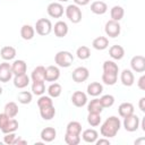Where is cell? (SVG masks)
<instances>
[{
  "instance_id": "6da1fadb",
  "label": "cell",
  "mask_w": 145,
  "mask_h": 145,
  "mask_svg": "<svg viewBox=\"0 0 145 145\" xmlns=\"http://www.w3.org/2000/svg\"><path fill=\"white\" fill-rule=\"evenodd\" d=\"M121 127V121L118 117L116 116H111L109 118L105 119V121L102 123L101 128H100V133L103 137L106 138H112L117 135V133L119 131Z\"/></svg>"
},
{
  "instance_id": "7a4b0ae2",
  "label": "cell",
  "mask_w": 145,
  "mask_h": 145,
  "mask_svg": "<svg viewBox=\"0 0 145 145\" xmlns=\"http://www.w3.org/2000/svg\"><path fill=\"white\" fill-rule=\"evenodd\" d=\"M54 62L58 67L68 68L74 62V56L69 51H59L54 56Z\"/></svg>"
},
{
  "instance_id": "3957f363",
  "label": "cell",
  "mask_w": 145,
  "mask_h": 145,
  "mask_svg": "<svg viewBox=\"0 0 145 145\" xmlns=\"http://www.w3.org/2000/svg\"><path fill=\"white\" fill-rule=\"evenodd\" d=\"M34 29L36 31V33L41 36H45L49 35L52 31V24L50 22V19L48 18H40L36 20L35 23V27Z\"/></svg>"
},
{
  "instance_id": "277c9868",
  "label": "cell",
  "mask_w": 145,
  "mask_h": 145,
  "mask_svg": "<svg viewBox=\"0 0 145 145\" xmlns=\"http://www.w3.org/2000/svg\"><path fill=\"white\" fill-rule=\"evenodd\" d=\"M66 16L67 18L74 23V24H77L82 20V10L80 8L77 6V5H69L67 8H66Z\"/></svg>"
},
{
  "instance_id": "5b68a950",
  "label": "cell",
  "mask_w": 145,
  "mask_h": 145,
  "mask_svg": "<svg viewBox=\"0 0 145 145\" xmlns=\"http://www.w3.org/2000/svg\"><path fill=\"white\" fill-rule=\"evenodd\" d=\"M139 123H140V120H139L138 116L135 114V113L123 118V127L129 133L136 131L138 129V127H139Z\"/></svg>"
},
{
  "instance_id": "8992f818",
  "label": "cell",
  "mask_w": 145,
  "mask_h": 145,
  "mask_svg": "<svg viewBox=\"0 0 145 145\" xmlns=\"http://www.w3.org/2000/svg\"><path fill=\"white\" fill-rule=\"evenodd\" d=\"M104 31H105V34L109 36V37H117L119 36L120 32H121V26L119 24V22H116V20H108L105 23V27H104Z\"/></svg>"
},
{
  "instance_id": "52a82bcc",
  "label": "cell",
  "mask_w": 145,
  "mask_h": 145,
  "mask_svg": "<svg viewBox=\"0 0 145 145\" xmlns=\"http://www.w3.org/2000/svg\"><path fill=\"white\" fill-rule=\"evenodd\" d=\"M88 76H89V71L86 67H77L71 74L72 80L75 83H83L88 78Z\"/></svg>"
},
{
  "instance_id": "ba28073f",
  "label": "cell",
  "mask_w": 145,
  "mask_h": 145,
  "mask_svg": "<svg viewBox=\"0 0 145 145\" xmlns=\"http://www.w3.org/2000/svg\"><path fill=\"white\" fill-rule=\"evenodd\" d=\"M48 15L52 18H60L63 15V6L60 2H51L46 8Z\"/></svg>"
},
{
  "instance_id": "9c48e42d",
  "label": "cell",
  "mask_w": 145,
  "mask_h": 145,
  "mask_svg": "<svg viewBox=\"0 0 145 145\" xmlns=\"http://www.w3.org/2000/svg\"><path fill=\"white\" fill-rule=\"evenodd\" d=\"M12 77V70L11 65L8 62L0 63V82L1 83H8Z\"/></svg>"
},
{
  "instance_id": "30bf717a",
  "label": "cell",
  "mask_w": 145,
  "mask_h": 145,
  "mask_svg": "<svg viewBox=\"0 0 145 145\" xmlns=\"http://www.w3.org/2000/svg\"><path fill=\"white\" fill-rule=\"evenodd\" d=\"M130 67L136 72L145 71V58L143 56H134L130 60Z\"/></svg>"
},
{
  "instance_id": "8fae6325",
  "label": "cell",
  "mask_w": 145,
  "mask_h": 145,
  "mask_svg": "<svg viewBox=\"0 0 145 145\" xmlns=\"http://www.w3.org/2000/svg\"><path fill=\"white\" fill-rule=\"evenodd\" d=\"M71 102L75 106L82 108L87 103V95L82 91H76L71 95Z\"/></svg>"
},
{
  "instance_id": "7c38bea8",
  "label": "cell",
  "mask_w": 145,
  "mask_h": 145,
  "mask_svg": "<svg viewBox=\"0 0 145 145\" xmlns=\"http://www.w3.org/2000/svg\"><path fill=\"white\" fill-rule=\"evenodd\" d=\"M60 77V70L57 66H48L45 68V80L57 82Z\"/></svg>"
},
{
  "instance_id": "4fadbf2b",
  "label": "cell",
  "mask_w": 145,
  "mask_h": 145,
  "mask_svg": "<svg viewBox=\"0 0 145 145\" xmlns=\"http://www.w3.org/2000/svg\"><path fill=\"white\" fill-rule=\"evenodd\" d=\"M52 28L57 37H63L68 34V25L63 20H58L54 24V26H52Z\"/></svg>"
},
{
  "instance_id": "5bb4252c",
  "label": "cell",
  "mask_w": 145,
  "mask_h": 145,
  "mask_svg": "<svg viewBox=\"0 0 145 145\" xmlns=\"http://www.w3.org/2000/svg\"><path fill=\"white\" fill-rule=\"evenodd\" d=\"M41 138L45 143H50L56 139L57 137V130L53 127H45L41 130Z\"/></svg>"
},
{
  "instance_id": "9a60e30c",
  "label": "cell",
  "mask_w": 145,
  "mask_h": 145,
  "mask_svg": "<svg viewBox=\"0 0 145 145\" xmlns=\"http://www.w3.org/2000/svg\"><path fill=\"white\" fill-rule=\"evenodd\" d=\"M120 80L125 86H131L135 83V76L130 69H123L120 74Z\"/></svg>"
},
{
  "instance_id": "2e32d148",
  "label": "cell",
  "mask_w": 145,
  "mask_h": 145,
  "mask_svg": "<svg viewBox=\"0 0 145 145\" xmlns=\"http://www.w3.org/2000/svg\"><path fill=\"white\" fill-rule=\"evenodd\" d=\"M11 70H12V75H22V74H26L27 70V65L24 60H15L11 63Z\"/></svg>"
},
{
  "instance_id": "e0dca14e",
  "label": "cell",
  "mask_w": 145,
  "mask_h": 145,
  "mask_svg": "<svg viewBox=\"0 0 145 145\" xmlns=\"http://www.w3.org/2000/svg\"><path fill=\"white\" fill-rule=\"evenodd\" d=\"M91 11L95 15H103L108 11V6L104 1H94L91 5Z\"/></svg>"
},
{
  "instance_id": "ac0fdd59",
  "label": "cell",
  "mask_w": 145,
  "mask_h": 145,
  "mask_svg": "<svg viewBox=\"0 0 145 145\" xmlns=\"http://www.w3.org/2000/svg\"><path fill=\"white\" fill-rule=\"evenodd\" d=\"M103 92V86L99 82H92L87 85V94L91 96H99Z\"/></svg>"
},
{
  "instance_id": "d6986e66",
  "label": "cell",
  "mask_w": 145,
  "mask_h": 145,
  "mask_svg": "<svg viewBox=\"0 0 145 145\" xmlns=\"http://www.w3.org/2000/svg\"><path fill=\"white\" fill-rule=\"evenodd\" d=\"M109 54L112 59L114 60H121L125 56V49L121 46V45H112L110 49H109Z\"/></svg>"
},
{
  "instance_id": "ffe728a7",
  "label": "cell",
  "mask_w": 145,
  "mask_h": 145,
  "mask_svg": "<svg viewBox=\"0 0 145 145\" xmlns=\"http://www.w3.org/2000/svg\"><path fill=\"white\" fill-rule=\"evenodd\" d=\"M0 56L3 60L6 61H9V60H12L15 57H16V49L11 45H6L1 49L0 51Z\"/></svg>"
},
{
  "instance_id": "44dd1931",
  "label": "cell",
  "mask_w": 145,
  "mask_h": 145,
  "mask_svg": "<svg viewBox=\"0 0 145 145\" xmlns=\"http://www.w3.org/2000/svg\"><path fill=\"white\" fill-rule=\"evenodd\" d=\"M35 35V29L33 26L28 25V24H25L22 26L20 28V36L23 40H26V41H29L34 37Z\"/></svg>"
},
{
  "instance_id": "7402d4cb",
  "label": "cell",
  "mask_w": 145,
  "mask_h": 145,
  "mask_svg": "<svg viewBox=\"0 0 145 145\" xmlns=\"http://www.w3.org/2000/svg\"><path fill=\"white\" fill-rule=\"evenodd\" d=\"M92 46L95 50H105L109 46V40L105 36H97L93 40L92 42Z\"/></svg>"
},
{
  "instance_id": "603a6c76",
  "label": "cell",
  "mask_w": 145,
  "mask_h": 145,
  "mask_svg": "<svg viewBox=\"0 0 145 145\" xmlns=\"http://www.w3.org/2000/svg\"><path fill=\"white\" fill-rule=\"evenodd\" d=\"M29 84V77L27 74H22V75H16L14 77V85L17 88H25Z\"/></svg>"
},
{
  "instance_id": "cb8c5ba5",
  "label": "cell",
  "mask_w": 145,
  "mask_h": 145,
  "mask_svg": "<svg viewBox=\"0 0 145 145\" xmlns=\"http://www.w3.org/2000/svg\"><path fill=\"white\" fill-rule=\"evenodd\" d=\"M118 113L120 117L125 118L127 116H130L134 113V105L130 102H123L118 108Z\"/></svg>"
},
{
  "instance_id": "d4e9b609",
  "label": "cell",
  "mask_w": 145,
  "mask_h": 145,
  "mask_svg": "<svg viewBox=\"0 0 145 145\" xmlns=\"http://www.w3.org/2000/svg\"><path fill=\"white\" fill-rule=\"evenodd\" d=\"M82 138L84 139V142L86 143H95L96 139L99 138V133L95 129H85L82 134Z\"/></svg>"
},
{
  "instance_id": "484cf974",
  "label": "cell",
  "mask_w": 145,
  "mask_h": 145,
  "mask_svg": "<svg viewBox=\"0 0 145 145\" xmlns=\"http://www.w3.org/2000/svg\"><path fill=\"white\" fill-rule=\"evenodd\" d=\"M40 116L44 120H51L56 116V109H54V106L53 105H48V106L40 108Z\"/></svg>"
},
{
  "instance_id": "4316f807",
  "label": "cell",
  "mask_w": 145,
  "mask_h": 145,
  "mask_svg": "<svg viewBox=\"0 0 145 145\" xmlns=\"http://www.w3.org/2000/svg\"><path fill=\"white\" fill-rule=\"evenodd\" d=\"M31 78H32L33 82H36V80L45 82V67L37 66L36 68H34L32 74H31Z\"/></svg>"
},
{
  "instance_id": "83f0119b",
  "label": "cell",
  "mask_w": 145,
  "mask_h": 145,
  "mask_svg": "<svg viewBox=\"0 0 145 145\" xmlns=\"http://www.w3.org/2000/svg\"><path fill=\"white\" fill-rule=\"evenodd\" d=\"M123 15H125V10L121 6H113L110 10V16L112 20L119 22L123 18Z\"/></svg>"
},
{
  "instance_id": "f1b7e54d",
  "label": "cell",
  "mask_w": 145,
  "mask_h": 145,
  "mask_svg": "<svg viewBox=\"0 0 145 145\" xmlns=\"http://www.w3.org/2000/svg\"><path fill=\"white\" fill-rule=\"evenodd\" d=\"M103 106L100 102V99H93L91 102L87 104V111L88 112H95V113H101L103 111Z\"/></svg>"
},
{
  "instance_id": "f546056e",
  "label": "cell",
  "mask_w": 145,
  "mask_h": 145,
  "mask_svg": "<svg viewBox=\"0 0 145 145\" xmlns=\"http://www.w3.org/2000/svg\"><path fill=\"white\" fill-rule=\"evenodd\" d=\"M103 72H110V74H117L119 72L118 65L112 60H105L103 62Z\"/></svg>"
},
{
  "instance_id": "4dcf8cb0",
  "label": "cell",
  "mask_w": 145,
  "mask_h": 145,
  "mask_svg": "<svg viewBox=\"0 0 145 145\" xmlns=\"http://www.w3.org/2000/svg\"><path fill=\"white\" fill-rule=\"evenodd\" d=\"M5 113L9 118H15L18 114V105L15 102H8L5 105Z\"/></svg>"
},
{
  "instance_id": "1f68e13d",
  "label": "cell",
  "mask_w": 145,
  "mask_h": 145,
  "mask_svg": "<svg viewBox=\"0 0 145 145\" xmlns=\"http://www.w3.org/2000/svg\"><path fill=\"white\" fill-rule=\"evenodd\" d=\"M66 133L74 134V135H80L82 125L78 121H70V122H68V125L66 127Z\"/></svg>"
},
{
  "instance_id": "d6a6232c",
  "label": "cell",
  "mask_w": 145,
  "mask_h": 145,
  "mask_svg": "<svg viewBox=\"0 0 145 145\" xmlns=\"http://www.w3.org/2000/svg\"><path fill=\"white\" fill-rule=\"evenodd\" d=\"M61 92H62V87L59 83L54 82L48 87V94L50 97H58V96H60Z\"/></svg>"
},
{
  "instance_id": "836d02e7",
  "label": "cell",
  "mask_w": 145,
  "mask_h": 145,
  "mask_svg": "<svg viewBox=\"0 0 145 145\" xmlns=\"http://www.w3.org/2000/svg\"><path fill=\"white\" fill-rule=\"evenodd\" d=\"M32 92L33 94L35 95H43L44 92H45V85H44V82L43 80H36V82H33L32 84Z\"/></svg>"
},
{
  "instance_id": "e575fe53",
  "label": "cell",
  "mask_w": 145,
  "mask_h": 145,
  "mask_svg": "<svg viewBox=\"0 0 145 145\" xmlns=\"http://www.w3.org/2000/svg\"><path fill=\"white\" fill-rule=\"evenodd\" d=\"M17 129H18V121L14 118H10L8 123L5 126L3 129H1V131L3 134H8V133H15Z\"/></svg>"
},
{
  "instance_id": "d590c367",
  "label": "cell",
  "mask_w": 145,
  "mask_h": 145,
  "mask_svg": "<svg viewBox=\"0 0 145 145\" xmlns=\"http://www.w3.org/2000/svg\"><path fill=\"white\" fill-rule=\"evenodd\" d=\"M76 54H77V58L80 59V60H86L91 57V50L88 46L86 45H82L77 49L76 51Z\"/></svg>"
},
{
  "instance_id": "8d00e7d4",
  "label": "cell",
  "mask_w": 145,
  "mask_h": 145,
  "mask_svg": "<svg viewBox=\"0 0 145 145\" xmlns=\"http://www.w3.org/2000/svg\"><path fill=\"white\" fill-rule=\"evenodd\" d=\"M117 79H118V75L117 74H110V72H103L102 74V82L105 84V85H114L117 83Z\"/></svg>"
},
{
  "instance_id": "74e56055",
  "label": "cell",
  "mask_w": 145,
  "mask_h": 145,
  "mask_svg": "<svg viewBox=\"0 0 145 145\" xmlns=\"http://www.w3.org/2000/svg\"><path fill=\"white\" fill-rule=\"evenodd\" d=\"M87 122L92 127H96L101 123V113H95V112H88L87 116Z\"/></svg>"
},
{
  "instance_id": "f35d334b",
  "label": "cell",
  "mask_w": 145,
  "mask_h": 145,
  "mask_svg": "<svg viewBox=\"0 0 145 145\" xmlns=\"http://www.w3.org/2000/svg\"><path fill=\"white\" fill-rule=\"evenodd\" d=\"M65 142L68 145H78L80 143V135H74L66 133L65 134Z\"/></svg>"
},
{
  "instance_id": "ab89813d",
  "label": "cell",
  "mask_w": 145,
  "mask_h": 145,
  "mask_svg": "<svg viewBox=\"0 0 145 145\" xmlns=\"http://www.w3.org/2000/svg\"><path fill=\"white\" fill-rule=\"evenodd\" d=\"M18 99V102L22 103V104H28L32 102V93L28 92V91H23L18 94L17 96Z\"/></svg>"
},
{
  "instance_id": "60d3db41",
  "label": "cell",
  "mask_w": 145,
  "mask_h": 145,
  "mask_svg": "<svg viewBox=\"0 0 145 145\" xmlns=\"http://www.w3.org/2000/svg\"><path fill=\"white\" fill-rule=\"evenodd\" d=\"M114 101H116L114 100V96L111 95V94H105V95L101 96V99H100V102H101V104H102L103 108H110V106H112L114 104Z\"/></svg>"
},
{
  "instance_id": "b9f144b4",
  "label": "cell",
  "mask_w": 145,
  "mask_h": 145,
  "mask_svg": "<svg viewBox=\"0 0 145 145\" xmlns=\"http://www.w3.org/2000/svg\"><path fill=\"white\" fill-rule=\"evenodd\" d=\"M48 105H53V101L52 99L48 95H40V99L37 100V106L39 108H43V106H48Z\"/></svg>"
},
{
  "instance_id": "7bdbcfd3",
  "label": "cell",
  "mask_w": 145,
  "mask_h": 145,
  "mask_svg": "<svg viewBox=\"0 0 145 145\" xmlns=\"http://www.w3.org/2000/svg\"><path fill=\"white\" fill-rule=\"evenodd\" d=\"M16 134L15 133H8V134H6V136L3 137V142L6 143V144H8V145H14V142H15V139H16Z\"/></svg>"
},
{
  "instance_id": "ee69618b",
  "label": "cell",
  "mask_w": 145,
  "mask_h": 145,
  "mask_svg": "<svg viewBox=\"0 0 145 145\" xmlns=\"http://www.w3.org/2000/svg\"><path fill=\"white\" fill-rule=\"evenodd\" d=\"M9 119H10V118H9L5 112H3V113H0V130L5 128V126L8 123Z\"/></svg>"
},
{
  "instance_id": "f6af8a7d",
  "label": "cell",
  "mask_w": 145,
  "mask_h": 145,
  "mask_svg": "<svg viewBox=\"0 0 145 145\" xmlns=\"http://www.w3.org/2000/svg\"><path fill=\"white\" fill-rule=\"evenodd\" d=\"M137 86L142 89V91H145V75H142L137 82Z\"/></svg>"
},
{
  "instance_id": "bcb514c9",
  "label": "cell",
  "mask_w": 145,
  "mask_h": 145,
  "mask_svg": "<svg viewBox=\"0 0 145 145\" xmlns=\"http://www.w3.org/2000/svg\"><path fill=\"white\" fill-rule=\"evenodd\" d=\"M138 106H139V109H140L142 112H145V97H140L139 99Z\"/></svg>"
},
{
  "instance_id": "7dc6e473",
  "label": "cell",
  "mask_w": 145,
  "mask_h": 145,
  "mask_svg": "<svg viewBox=\"0 0 145 145\" xmlns=\"http://www.w3.org/2000/svg\"><path fill=\"white\" fill-rule=\"evenodd\" d=\"M97 145H101V144H106V145H110V140L106 138V137H104V138H100V139H96V142H95Z\"/></svg>"
},
{
  "instance_id": "c3c4849f",
  "label": "cell",
  "mask_w": 145,
  "mask_h": 145,
  "mask_svg": "<svg viewBox=\"0 0 145 145\" xmlns=\"http://www.w3.org/2000/svg\"><path fill=\"white\" fill-rule=\"evenodd\" d=\"M89 1L91 0H74L75 5H77V6H86L89 3Z\"/></svg>"
},
{
  "instance_id": "681fc988",
  "label": "cell",
  "mask_w": 145,
  "mask_h": 145,
  "mask_svg": "<svg viewBox=\"0 0 145 145\" xmlns=\"http://www.w3.org/2000/svg\"><path fill=\"white\" fill-rule=\"evenodd\" d=\"M20 145V144H27V140H25V139H23L22 137H16V139H15V142H14V145Z\"/></svg>"
},
{
  "instance_id": "f907efd6",
  "label": "cell",
  "mask_w": 145,
  "mask_h": 145,
  "mask_svg": "<svg viewBox=\"0 0 145 145\" xmlns=\"http://www.w3.org/2000/svg\"><path fill=\"white\" fill-rule=\"evenodd\" d=\"M138 144H145V138H144V137H142V138H139V139L135 140V145H138Z\"/></svg>"
},
{
  "instance_id": "816d5d0a",
  "label": "cell",
  "mask_w": 145,
  "mask_h": 145,
  "mask_svg": "<svg viewBox=\"0 0 145 145\" xmlns=\"http://www.w3.org/2000/svg\"><path fill=\"white\" fill-rule=\"evenodd\" d=\"M142 129H143V131H145V117L142 120Z\"/></svg>"
},
{
  "instance_id": "f5cc1de1",
  "label": "cell",
  "mask_w": 145,
  "mask_h": 145,
  "mask_svg": "<svg viewBox=\"0 0 145 145\" xmlns=\"http://www.w3.org/2000/svg\"><path fill=\"white\" fill-rule=\"evenodd\" d=\"M59 2H67V1H69V0H58Z\"/></svg>"
},
{
  "instance_id": "db71d44e",
  "label": "cell",
  "mask_w": 145,
  "mask_h": 145,
  "mask_svg": "<svg viewBox=\"0 0 145 145\" xmlns=\"http://www.w3.org/2000/svg\"><path fill=\"white\" fill-rule=\"evenodd\" d=\"M1 94H2V87L0 86V95H1Z\"/></svg>"
}]
</instances>
